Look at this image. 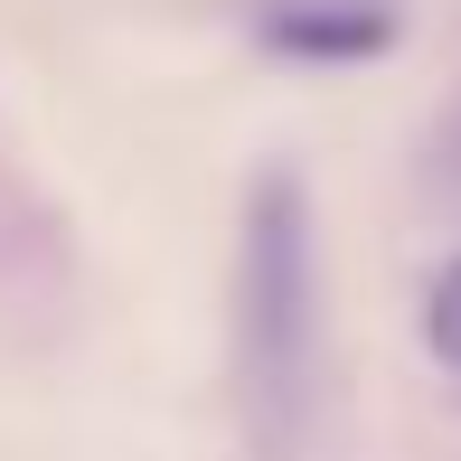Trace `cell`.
<instances>
[{
	"instance_id": "obj_1",
	"label": "cell",
	"mask_w": 461,
	"mask_h": 461,
	"mask_svg": "<svg viewBox=\"0 0 461 461\" xmlns=\"http://www.w3.org/2000/svg\"><path fill=\"white\" fill-rule=\"evenodd\" d=\"M311 339V217H302V179H264L255 217H245V367L264 395H292Z\"/></svg>"
},
{
	"instance_id": "obj_2",
	"label": "cell",
	"mask_w": 461,
	"mask_h": 461,
	"mask_svg": "<svg viewBox=\"0 0 461 461\" xmlns=\"http://www.w3.org/2000/svg\"><path fill=\"white\" fill-rule=\"evenodd\" d=\"M264 48L348 67V57L395 48V10L386 0H283V10H264Z\"/></svg>"
},
{
	"instance_id": "obj_3",
	"label": "cell",
	"mask_w": 461,
	"mask_h": 461,
	"mask_svg": "<svg viewBox=\"0 0 461 461\" xmlns=\"http://www.w3.org/2000/svg\"><path fill=\"white\" fill-rule=\"evenodd\" d=\"M424 339L461 367V264H443V283L424 292Z\"/></svg>"
}]
</instances>
